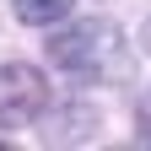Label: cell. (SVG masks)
<instances>
[{
	"label": "cell",
	"instance_id": "1",
	"mask_svg": "<svg viewBox=\"0 0 151 151\" xmlns=\"http://www.w3.org/2000/svg\"><path fill=\"white\" fill-rule=\"evenodd\" d=\"M49 65L65 70L70 81H81V86H103V81L129 76V54H124L119 22H108V16H81V22H70L65 32L49 38Z\"/></svg>",
	"mask_w": 151,
	"mask_h": 151
},
{
	"label": "cell",
	"instance_id": "2",
	"mask_svg": "<svg viewBox=\"0 0 151 151\" xmlns=\"http://www.w3.org/2000/svg\"><path fill=\"white\" fill-rule=\"evenodd\" d=\"M43 108H49V81H43V70L27 65V60L0 65V129H27Z\"/></svg>",
	"mask_w": 151,
	"mask_h": 151
},
{
	"label": "cell",
	"instance_id": "3",
	"mask_svg": "<svg viewBox=\"0 0 151 151\" xmlns=\"http://www.w3.org/2000/svg\"><path fill=\"white\" fill-rule=\"evenodd\" d=\"M11 11H16V22H27V27H54V22H65L76 11V0H11Z\"/></svg>",
	"mask_w": 151,
	"mask_h": 151
},
{
	"label": "cell",
	"instance_id": "4",
	"mask_svg": "<svg viewBox=\"0 0 151 151\" xmlns=\"http://www.w3.org/2000/svg\"><path fill=\"white\" fill-rule=\"evenodd\" d=\"M140 49L151 54V16H146V27H140Z\"/></svg>",
	"mask_w": 151,
	"mask_h": 151
},
{
	"label": "cell",
	"instance_id": "5",
	"mask_svg": "<svg viewBox=\"0 0 151 151\" xmlns=\"http://www.w3.org/2000/svg\"><path fill=\"white\" fill-rule=\"evenodd\" d=\"M140 140H146V146H151V124H146V135H140Z\"/></svg>",
	"mask_w": 151,
	"mask_h": 151
}]
</instances>
